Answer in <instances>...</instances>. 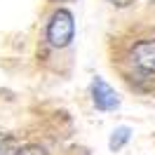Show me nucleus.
<instances>
[{"mask_svg":"<svg viewBox=\"0 0 155 155\" xmlns=\"http://www.w3.org/2000/svg\"><path fill=\"white\" fill-rule=\"evenodd\" d=\"M129 59H132V64L139 71L155 75V38L139 40L132 47V52H129Z\"/></svg>","mask_w":155,"mask_h":155,"instance_id":"nucleus-2","label":"nucleus"},{"mask_svg":"<svg viewBox=\"0 0 155 155\" xmlns=\"http://www.w3.org/2000/svg\"><path fill=\"white\" fill-rule=\"evenodd\" d=\"M92 99H94V106L99 110H115L120 106V99H117L115 89L110 85H106L101 78H97L92 82Z\"/></svg>","mask_w":155,"mask_h":155,"instance_id":"nucleus-3","label":"nucleus"},{"mask_svg":"<svg viewBox=\"0 0 155 155\" xmlns=\"http://www.w3.org/2000/svg\"><path fill=\"white\" fill-rule=\"evenodd\" d=\"M59 2H61V0H59Z\"/></svg>","mask_w":155,"mask_h":155,"instance_id":"nucleus-8","label":"nucleus"},{"mask_svg":"<svg viewBox=\"0 0 155 155\" xmlns=\"http://www.w3.org/2000/svg\"><path fill=\"white\" fill-rule=\"evenodd\" d=\"M129 136H132V129L129 127H117L115 132H113V136H110V150H120L122 146L129 141Z\"/></svg>","mask_w":155,"mask_h":155,"instance_id":"nucleus-4","label":"nucleus"},{"mask_svg":"<svg viewBox=\"0 0 155 155\" xmlns=\"http://www.w3.org/2000/svg\"><path fill=\"white\" fill-rule=\"evenodd\" d=\"M19 148V139L14 134H0V155H14Z\"/></svg>","mask_w":155,"mask_h":155,"instance_id":"nucleus-5","label":"nucleus"},{"mask_svg":"<svg viewBox=\"0 0 155 155\" xmlns=\"http://www.w3.org/2000/svg\"><path fill=\"white\" fill-rule=\"evenodd\" d=\"M110 5H115V7H127V5H132L134 0H108Z\"/></svg>","mask_w":155,"mask_h":155,"instance_id":"nucleus-7","label":"nucleus"},{"mask_svg":"<svg viewBox=\"0 0 155 155\" xmlns=\"http://www.w3.org/2000/svg\"><path fill=\"white\" fill-rule=\"evenodd\" d=\"M14 155H49V153L38 143H28V146H19Z\"/></svg>","mask_w":155,"mask_h":155,"instance_id":"nucleus-6","label":"nucleus"},{"mask_svg":"<svg viewBox=\"0 0 155 155\" xmlns=\"http://www.w3.org/2000/svg\"><path fill=\"white\" fill-rule=\"evenodd\" d=\"M73 33H75V21H73V14L68 10H57L52 14V19L47 24V40L49 45L54 47H66L73 40Z\"/></svg>","mask_w":155,"mask_h":155,"instance_id":"nucleus-1","label":"nucleus"}]
</instances>
